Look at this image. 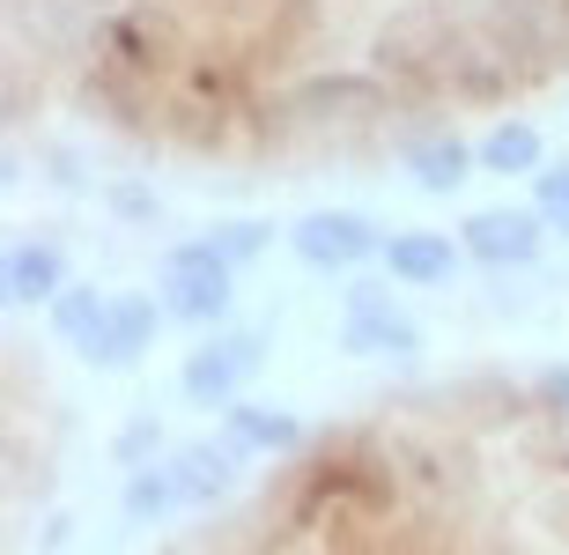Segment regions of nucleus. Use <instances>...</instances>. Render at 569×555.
<instances>
[{
	"mask_svg": "<svg viewBox=\"0 0 569 555\" xmlns=\"http://www.w3.org/2000/svg\"><path fill=\"white\" fill-rule=\"evenodd\" d=\"M370 67H378L385 89L437 97V105H503V97L532 89L526 67L503 52V38L481 16H459L443 0H422V8L385 22Z\"/></svg>",
	"mask_w": 569,
	"mask_h": 555,
	"instance_id": "1",
	"label": "nucleus"
},
{
	"mask_svg": "<svg viewBox=\"0 0 569 555\" xmlns=\"http://www.w3.org/2000/svg\"><path fill=\"white\" fill-rule=\"evenodd\" d=\"M156 127H163L170 141H186V149H230V141H252L267 119H259V105H252V89H244L237 67L186 60L178 75H170V89H163Z\"/></svg>",
	"mask_w": 569,
	"mask_h": 555,
	"instance_id": "2",
	"label": "nucleus"
},
{
	"mask_svg": "<svg viewBox=\"0 0 569 555\" xmlns=\"http://www.w3.org/2000/svg\"><path fill=\"white\" fill-rule=\"evenodd\" d=\"M473 16L503 38V52L526 67L532 89L569 75V0H481Z\"/></svg>",
	"mask_w": 569,
	"mask_h": 555,
	"instance_id": "3",
	"label": "nucleus"
},
{
	"mask_svg": "<svg viewBox=\"0 0 569 555\" xmlns=\"http://www.w3.org/2000/svg\"><path fill=\"white\" fill-rule=\"evenodd\" d=\"M163 311L186 326H222L230 319V297H237V267L214 252V237H192L178 252H163Z\"/></svg>",
	"mask_w": 569,
	"mask_h": 555,
	"instance_id": "4",
	"label": "nucleus"
},
{
	"mask_svg": "<svg viewBox=\"0 0 569 555\" xmlns=\"http://www.w3.org/2000/svg\"><path fill=\"white\" fill-rule=\"evenodd\" d=\"M259 364H267V334L259 326H237V334H214V341L192 348L178 385H186L192 407H230V400H244V385H252Z\"/></svg>",
	"mask_w": 569,
	"mask_h": 555,
	"instance_id": "5",
	"label": "nucleus"
},
{
	"mask_svg": "<svg viewBox=\"0 0 569 555\" xmlns=\"http://www.w3.org/2000/svg\"><path fill=\"white\" fill-rule=\"evenodd\" d=\"M378 111H385L378 82H362V75H326V82L289 89V97L267 111V127H370Z\"/></svg>",
	"mask_w": 569,
	"mask_h": 555,
	"instance_id": "6",
	"label": "nucleus"
},
{
	"mask_svg": "<svg viewBox=\"0 0 569 555\" xmlns=\"http://www.w3.org/2000/svg\"><path fill=\"white\" fill-rule=\"evenodd\" d=\"M289 245H296V259H303V267H318V275H356L370 252H385L378 222H370V215H356V208H318V215H303Z\"/></svg>",
	"mask_w": 569,
	"mask_h": 555,
	"instance_id": "7",
	"label": "nucleus"
},
{
	"mask_svg": "<svg viewBox=\"0 0 569 555\" xmlns=\"http://www.w3.org/2000/svg\"><path fill=\"white\" fill-rule=\"evenodd\" d=\"M540 237H548V215L540 208H481L466 215V252L481 267H532L540 259Z\"/></svg>",
	"mask_w": 569,
	"mask_h": 555,
	"instance_id": "8",
	"label": "nucleus"
},
{
	"mask_svg": "<svg viewBox=\"0 0 569 555\" xmlns=\"http://www.w3.org/2000/svg\"><path fill=\"white\" fill-rule=\"evenodd\" d=\"M163 297H111V319H104V334L82 348L89 364H104V370H127V364H141L148 348H156V334H163Z\"/></svg>",
	"mask_w": 569,
	"mask_h": 555,
	"instance_id": "9",
	"label": "nucleus"
},
{
	"mask_svg": "<svg viewBox=\"0 0 569 555\" xmlns=\"http://www.w3.org/2000/svg\"><path fill=\"white\" fill-rule=\"evenodd\" d=\"M340 348L348 356H407L415 348V319H407L400 304H385L378 289H356L348 319H340Z\"/></svg>",
	"mask_w": 569,
	"mask_h": 555,
	"instance_id": "10",
	"label": "nucleus"
},
{
	"mask_svg": "<svg viewBox=\"0 0 569 555\" xmlns=\"http://www.w3.org/2000/svg\"><path fill=\"white\" fill-rule=\"evenodd\" d=\"M0 281H8V297L16 304H52L67 289V252L60 245H44V237H30V245H8V259H0Z\"/></svg>",
	"mask_w": 569,
	"mask_h": 555,
	"instance_id": "11",
	"label": "nucleus"
},
{
	"mask_svg": "<svg viewBox=\"0 0 569 555\" xmlns=\"http://www.w3.org/2000/svg\"><path fill=\"white\" fill-rule=\"evenodd\" d=\"M170 459V474H178V489H186V504H214V496L237 482V459H244V445H178V452H163Z\"/></svg>",
	"mask_w": 569,
	"mask_h": 555,
	"instance_id": "12",
	"label": "nucleus"
},
{
	"mask_svg": "<svg viewBox=\"0 0 569 555\" xmlns=\"http://www.w3.org/2000/svg\"><path fill=\"white\" fill-rule=\"evenodd\" d=\"M385 267L400 281H415V289H437V281H451V267H459V245L437 230H400L385 237Z\"/></svg>",
	"mask_w": 569,
	"mask_h": 555,
	"instance_id": "13",
	"label": "nucleus"
},
{
	"mask_svg": "<svg viewBox=\"0 0 569 555\" xmlns=\"http://www.w3.org/2000/svg\"><path fill=\"white\" fill-rule=\"evenodd\" d=\"M222 429H230V445H244V452H296V445H303V429H296L289 415L252 407V400H230V407H222Z\"/></svg>",
	"mask_w": 569,
	"mask_h": 555,
	"instance_id": "14",
	"label": "nucleus"
},
{
	"mask_svg": "<svg viewBox=\"0 0 569 555\" xmlns=\"http://www.w3.org/2000/svg\"><path fill=\"white\" fill-rule=\"evenodd\" d=\"M44 311H52V334H67L74 348H89L97 334H104V319H111V297H104V289H82V281H67V289L44 304Z\"/></svg>",
	"mask_w": 569,
	"mask_h": 555,
	"instance_id": "15",
	"label": "nucleus"
},
{
	"mask_svg": "<svg viewBox=\"0 0 569 555\" xmlns=\"http://www.w3.org/2000/svg\"><path fill=\"white\" fill-rule=\"evenodd\" d=\"M473 163H481V149H466V141H422V149L407 156L415 186H429V192H459L473 178Z\"/></svg>",
	"mask_w": 569,
	"mask_h": 555,
	"instance_id": "16",
	"label": "nucleus"
},
{
	"mask_svg": "<svg viewBox=\"0 0 569 555\" xmlns=\"http://www.w3.org/2000/svg\"><path fill=\"white\" fill-rule=\"evenodd\" d=\"M170 512H186V489H178V474H170V459H148V467H133L127 482V518H170Z\"/></svg>",
	"mask_w": 569,
	"mask_h": 555,
	"instance_id": "17",
	"label": "nucleus"
},
{
	"mask_svg": "<svg viewBox=\"0 0 569 555\" xmlns=\"http://www.w3.org/2000/svg\"><path fill=\"white\" fill-rule=\"evenodd\" d=\"M481 171H496V178H518V171H540V127H496L481 141Z\"/></svg>",
	"mask_w": 569,
	"mask_h": 555,
	"instance_id": "18",
	"label": "nucleus"
},
{
	"mask_svg": "<svg viewBox=\"0 0 569 555\" xmlns=\"http://www.w3.org/2000/svg\"><path fill=\"white\" fill-rule=\"evenodd\" d=\"M267 245H274V222H222L214 230V252L230 259V267H252Z\"/></svg>",
	"mask_w": 569,
	"mask_h": 555,
	"instance_id": "19",
	"label": "nucleus"
},
{
	"mask_svg": "<svg viewBox=\"0 0 569 555\" xmlns=\"http://www.w3.org/2000/svg\"><path fill=\"white\" fill-rule=\"evenodd\" d=\"M532 208L548 215V230H569V163L540 171V200H532Z\"/></svg>",
	"mask_w": 569,
	"mask_h": 555,
	"instance_id": "20",
	"label": "nucleus"
},
{
	"mask_svg": "<svg viewBox=\"0 0 569 555\" xmlns=\"http://www.w3.org/2000/svg\"><path fill=\"white\" fill-rule=\"evenodd\" d=\"M156 445H163V423H133L127 437H119V459H127V467H148Z\"/></svg>",
	"mask_w": 569,
	"mask_h": 555,
	"instance_id": "21",
	"label": "nucleus"
},
{
	"mask_svg": "<svg viewBox=\"0 0 569 555\" xmlns=\"http://www.w3.org/2000/svg\"><path fill=\"white\" fill-rule=\"evenodd\" d=\"M532 400L548 407V415H562V423H569V364L540 370V385H532Z\"/></svg>",
	"mask_w": 569,
	"mask_h": 555,
	"instance_id": "22",
	"label": "nucleus"
},
{
	"mask_svg": "<svg viewBox=\"0 0 569 555\" xmlns=\"http://www.w3.org/2000/svg\"><path fill=\"white\" fill-rule=\"evenodd\" d=\"M111 208L127 215V222H148V215H156V200H148L141 186H111Z\"/></svg>",
	"mask_w": 569,
	"mask_h": 555,
	"instance_id": "23",
	"label": "nucleus"
}]
</instances>
